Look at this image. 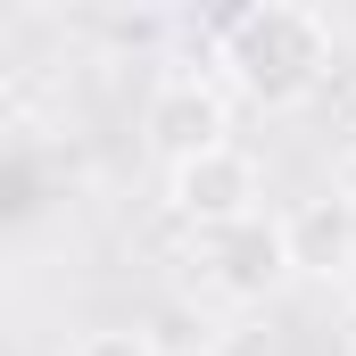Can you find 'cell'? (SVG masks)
Masks as SVG:
<instances>
[{
	"mask_svg": "<svg viewBox=\"0 0 356 356\" xmlns=\"http://www.w3.org/2000/svg\"><path fill=\"white\" fill-rule=\"evenodd\" d=\"M8 133H17V99H8V83H0V149H8Z\"/></svg>",
	"mask_w": 356,
	"mask_h": 356,
	"instance_id": "9",
	"label": "cell"
},
{
	"mask_svg": "<svg viewBox=\"0 0 356 356\" xmlns=\"http://www.w3.org/2000/svg\"><path fill=\"white\" fill-rule=\"evenodd\" d=\"M166 216L182 232H224V224H249L266 216V175L249 149H207L191 166H166Z\"/></svg>",
	"mask_w": 356,
	"mask_h": 356,
	"instance_id": "4",
	"label": "cell"
},
{
	"mask_svg": "<svg viewBox=\"0 0 356 356\" xmlns=\"http://www.w3.org/2000/svg\"><path fill=\"white\" fill-rule=\"evenodd\" d=\"M141 133H149V149L166 158V166H191V158H207V149H232V91L216 83V75H158L149 91V108H141Z\"/></svg>",
	"mask_w": 356,
	"mask_h": 356,
	"instance_id": "3",
	"label": "cell"
},
{
	"mask_svg": "<svg viewBox=\"0 0 356 356\" xmlns=\"http://www.w3.org/2000/svg\"><path fill=\"white\" fill-rule=\"evenodd\" d=\"M67 356H158V348H149L141 332H83Z\"/></svg>",
	"mask_w": 356,
	"mask_h": 356,
	"instance_id": "6",
	"label": "cell"
},
{
	"mask_svg": "<svg viewBox=\"0 0 356 356\" xmlns=\"http://www.w3.org/2000/svg\"><path fill=\"white\" fill-rule=\"evenodd\" d=\"M282 241H290V273L298 282H340V273H356V216L340 199H315V207L282 216Z\"/></svg>",
	"mask_w": 356,
	"mask_h": 356,
	"instance_id": "5",
	"label": "cell"
},
{
	"mask_svg": "<svg viewBox=\"0 0 356 356\" xmlns=\"http://www.w3.org/2000/svg\"><path fill=\"white\" fill-rule=\"evenodd\" d=\"M191 282L224 307H266L273 290H290V241H282V216H249V224H224V232H191Z\"/></svg>",
	"mask_w": 356,
	"mask_h": 356,
	"instance_id": "2",
	"label": "cell"
},
{
	"mask_svg": "<svg viewBox=\"0 0 356 356\" xmlns=\"http://www.w3.org/2000/svg\"><path fill=\"white\" fill-rule=\"evenodd\" d=\"M340 356H356V298L340 307Z\"/></svg>",
	"mask_w": 356,
	"mask_h": 356,
	"instance_id": "8",
	"label": "cell"
},
{
	"mask_svg": "<svg viewBox=\"0 0 356 356\" xmlns=\"http://www.w3.org/2000/svg\"><path fill=\"white\" fill-rule=\"evenodd\" d=\"M332 199H340V207L356 216V141L340 149V158H332Z\"/></svg>",
	"mask_w": 356,
	"mask_h": 356,
	"instance_id": "7",
	"label": "cell"
},
{
	"mask_svg": "<svg viewBox=\"0 0 356 356\" xmlns=\"http://www.w3.org/2000/svg\"><path fill=\"white\" fill-rule=\"evenodd\" d=\"M340 33L307 0H249L216 25V83L257 116H290L332 83Z\"/></svg>",
	"mask_w": 356,
	"mask_h": 356,
	"instance_id": "1",
	"label": "cell"
}]
</instances>
